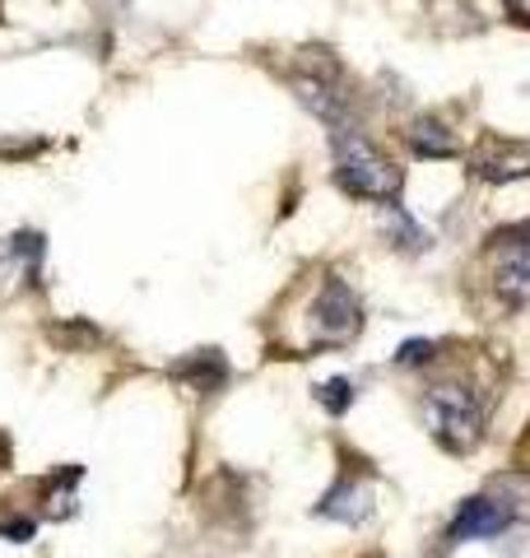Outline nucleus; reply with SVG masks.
<instances>
[{"label": "nucleus", "instance_id": "nucleus-6", "mask_svg": "<svg viewBox=\"0 0 530 558\" xmlns=\"http://www.w3.org/2000/svg\"><path fill=\"white\" fill-rule=\"evenodd\" d=\"M511 521H517V517H511L498 498L480 494V498L461 502V512H456L451 526H447V539H451V545H466V539H493V535H503Z\"/></svg>", "mask_w": 530, "mask_h": 558}, {"label": "nucleus", "instance_id": "nucleus-12", "mask_svg": "<svg viewBox=\"0 0 530 558\" xmlns=\"http://www.w3.org/2000/svg\"><path fill=\"white\" fill-rule=\"evenodd\" d=\"M433 359H437V344H433V340H410V344H405L400 354H396L400 368H423V363H433Z\"/></svg>", "mask_w": 530, "mask_h": 558}, {"label": "nucleus", "instance_id": "nucleus-9", "mask_svg": "<svg viewBox=\"0 0 530 558\" xmlns=\"http://www.w3.org/2000/svg\"><path fill=\"white\" fill-rule=\"evenodd\" d=\"M405 140H410V149L419 154V159H456L461 154V140H456L442 121L433 117H419L410 131H405Z\"/></svg>", "mask_w": 530, "mask_h": 558}, {"label": "nucleus", "instance_id": "nucleus-4", "mask_svg": "<svg viewBox=\"0 0 530 558\" xmlns=\"http://www.w3.org/2000/svg\"><path fill=\"white\" fill-rule=\"evenodd\" d=\"M493 260V289L503 293L511 307L530 303V223H511L489 238Z\"/></svg>", "mask_w": 530, "mask_h": 558}, {"label": "nucleus", "instance_id": "nucleus-7", "mask_svg": "<svg viewBox=\"0 0 530 558\" xmlns=\"http://www.w3.org/2000/svg\"><path fill=\"white\" fill-rule=\"evenodd\" d=\"M368 512H373V494H368V484H359V475H345L316 502V517L345 521V526H359V521H368Z\"/></svg>", "mask_w": 530, "mask_h": 558}, {"label": "nucleus", "instance_id": "nucleus-11", "mask_svg": "<svg viewBox=\"0 0 530 558\" xmlns=\"http://www.w3.org/2000/svg\"><path fill=\"white\" fill-rule=\"evenodd\" d=\"M316 400H322L330 414H345V410L353 405V387H349L345 377H330V381H322V387H316Z\"/></svg>", "mask_w": 530, "mask_h": 558}, {"label": "nucleus", "instance_id": "nucleus-2", "mask_svg": "<svg viewBox=\"0 0 530 558\" xmlns=\"http://www.w3.org/2000/svg\"><path fill=\"white\" fill-rule=\"evenodd\" d=\"M484 400L461 377H442L423 391V424L447 451H470L484 433Z\"/></svg>", "mask_w": 530, "mask_h": 558}, {"label": "nucleus", "instance_id": "nucleus-10", "mask_svg": "<svg viewBox=\"0 0 530 558\" xmlns=\"http://www.w3.org/2000/svg\"><path fill=\"white\" fill-rule=\"evenodd\" d=\"M382 223H386V233H392V238H400V247H405V252L429 247V233H423L419 223H414L410 215H405V209H400L396 201H392V205H382Z\"/></svg>", "mask_w": 530, "mask_h": 558}, {"label": "nucleus", "instance_id": "nucleus-1", "mask_svg": "<svg viewBox=\"0 0 530 558\" xmlns=\"http://www.w3.org/2000/svg\"><path fill=\"white\" fill-rule=\"evenodd\" d=\"M330 149H335V182L349 196L382 201V205H392L400 196V168L368 135H359L353 126H340V131H330Z\"/></svg>", "mask_w": 530, "mask_h": 558}, {"label": "nucleus", "instance_id": "nucleus-8", "mask_svg": "<svg viewBox=\"0 0 530 558\" xmlns=\"http://www.w3.org/2000/svg\"><path fill=\"white\" fill-rule=\"evenodd\" d=\"M224 377H228V363H224L219 349H196L191 359L172 363V381H182V387H186V391H196V396L219 391V387H224Z\"/></svg>", "mask_w": 530, "mask_h": 558}, {"label": "nucleus", "instance_id": "nucleus-14", "mask_svg": "<svg viewBox=\"0 0 530 558\" xmlns=\"http://www.w3.org/2000/svg\"><path fill=\"white\" fill-rule=\"evenodd\" d=\"M503 5H507V14H511V20L530 28V0H503Z\"/></svg>", "mask_w": 530, "mask_h": 558}, {"label": "nucleus", "instance_id": "nucleus-3", "mask_svg": "<svg viewBox=\"0 0 530 558\" xmlns=\"http://www.w3.org/2000/svg\"><path fill=\"white\" fill-rule=\"evenodd\" d=\"M363 326V307L353 299V289L345 279H326L322 293H316V303L308 312V344L312 349H335V344H349L359 336Z\"/></svg>", "mask_w": 530, "mask_h": 558}, {"label": "nucleus", "instance_id": "nucleus-13", "mask_svg": "<svg viewBox=\"0 0 530 558\" xmlns=\"http://www.w3.org/2000/svg\"><path fill=\"white\" fill-rule=\"evenodd\" d=\"M0 535L5 539H33V521L28 517H10V521H0Z\"/></svg>", "mask_w": 530, "mask_h": 558}, {"label": "nucleus", "instance_id": "nucleus-15", "mask_svg": "<svg viewBox=\"0 0 530 558\" xmlns=\"http://www.w3.org/2000/svg\"><path fill=\"white\" fill-rule=\"evenodd\" d=\"M517 461L530 465V428H526V438H521V451H517Z\"/></svg>", "mask_w": 530, "mask_h": 558}, {"label": "nucleus", "instance_id": "nucleus-5", "mask_svg": "<svg viewBox=\"0 0 530 558\" xmlns=\"http://www.w3.org/2000/svg\"><path fill=\"white\" fill-rule=\"evenodd\" d=\"M470 172L484 182H517L530 178V145L507 135H484L470 154Z\"/></svg>", "mask_w": 530, "mask_h": 558}]
</instances>
